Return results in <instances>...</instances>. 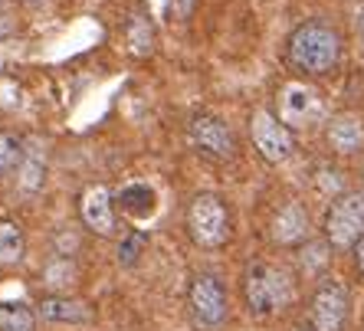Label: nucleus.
<instances>
[{
  "instance_id": "nucleus-16",
  "label": "nucleus",
  "mask_w": 364,
  "mask_h": 331,
  "mask_svg": "<svg viewBox=\"0 0 364 331\" xmlns=\"http://www.w3.org/2000/svg\"><path fill=\"white\" fill-rule=\"evenodd\" d=\"M0 331H36V318L23 302H3L0 305Z\"/></svg>"
},
{
  "instance_id": "nucleus-12",
  "label": "nucleus",
  "mask_w": 364,
  "mask_h": 331,
  "mask_svg": "<svg viewBox=\"0 0 364 331\" xmlns=\"http://www.w3.org/2000/svg\"><path fill=\"white\" fill-rule=\"evenodd\" d=\"M305 233H308V217L299 204H286L282 210L276 213L273 220V240L276 243H299L305 240Z\"/></svg>"
},
{
  "instance_id": "nucleus-22",
  "label": "nucleus",
  "mask_w": 364,
  "mask_h": 331,
  "mask_svg": "<svg viewBox=\"0 0 364 331\" xmlns=\"http://www.w3.org/2000/svg\"><path fill=\"white\" fill-rule=\"evenodd\" d=\"M171 10L178 16H187L191 10H194V0H171Z\"/></svg>"
},
{
  "instance_id": "nucleus-6",
  "label": "nucleus",
  "mask_w": 364,
  "mask_h": 331,
  "mask_svg": "<svg viewBox=\"0 0 364 331\" xmlns=\"http://www.w3.org/2000/svg\"><path fill=\"white\" fill-rule=\"evenodd\" d=\"M325 115L321 106V95L305 82H289L279 92V121L292 125V128H305V125H315Z\"/></svg>"
},
{
  "instance_id": "nucleus-10",
  "label": "nucleus",
  "mask_w": 364,
  "mask_h": 331,
  "mask_svg": "<svg viewBox=\"0 0 364 331\" xmlns=\"http://www.w3.org/2000/svg\"><path fill=\"white\" fill-rule=\"evenodd\" d=\"M82 220L89 230H95L99 236H112V230H115V217H112V197L102 184H95L89 187L86 194H82Z\"/></svg>"
},
{
  "instance_id": "nucleus-7",
  "label": "nucleus",
  "mask_w": 364,
  "mask_h": 331,
  "mask_svg": "<svg viewBox=\"0 0 364 331\" xmlns=\"http://www.w3.org/2000/svg\"><path fill=\"white\" fill-rule=\"evenodd\" d=\"M191 312L200 328H217L227 318V292L213 275H200L191 286Z\"/></svg>"
},
{
  "instance_id": "nucleus-18",
  "label": "nucleus",
  "mask_w": 364,
  "mask_h": 331,
  "mask_svg": "<svg viewBox=\"0 0 364 331\" xmlns=\"http://www.w3.org/2000/svg\"><path fill=\"white\" fill-rule=\"evenodd\" d=\"M23 256V230L10 220H0V262H16Z\"/></svg>"
},
{
  "instance_id": "nucleus-14",
  "label": "nucleus",
  "mask_w": 364,
  "mask_h": 331,
  "mask_svg": "<svg viewBox=\"0 0 364 331\" xmlns=\"http://www.w3.org/2000/svg\"><path fill=\"white\" fill-rule=\"evenodd\" d=\"M119 204L128 217L145 220V217H151L154 213V191L148 187V184H128V187H121L119 191Z\"/></svg>"
},
{
  "instance_id": "nucleus-15",
  "label": "nucleus",
  "mask_w": 364,
  "mask_h": 331,
  "mask_svg": "<svg viewBox=\"0 0 364 331\" xmlns=\"http://www.w3.org/2000/svg\"><path fill=\"white\" fill-rule=\"evenodd\" d=\"M43 174H46V154L40 151V141H30V151H23V161H20V187L36 191L43 184Z\"/></svg>"
},
{
  "instance_id": "nucleus-4",
  "label": "nucleus",
  "mask_w": 364,
  "mask_h": 331,
  "mask_svg": "<svg viewBox=\"0 0 364 331\" xmlns=\"http://www.w3.org/2000/svg\"><path fill=\"white\" fill-rule=\"evenodd\" d=\"M325 233L341 249L358 246V240L364 236V194L361 191H351V194L335 200L332 210H328V220H325Z\"/></svg>"
},
{
  "instance_id": "nucleus-20",
  "label": "nucleus",
  "mask_w": 364,
  "mask_h": 331,
  "mask_svg": "<svg viewBox=\"0 0 364 331\" xmlns=\"http://www.w3.org/2000/svg\"><path fill=\"white\" fill-rule=\"evenodd\" d=\"M73 279H76V266H73L69 259H56V262L46 269V286H53V289H66Z\"/></svg>"
},
{
  "instance_id": "nucleus-17",
  "label": "nucleus",
  "mask_w": 364,
  "mask_h": 331,
  "mask_svg": "<svg viewBox=\"0 0 364 331\" xmlns=\"http://www.w3.org/2000/svg\"><path fill=\"white\" fill-rule=\"evenodd\" d=\"M125 36H128V46L135 56H148L154 49V30L145 16H132L128 27H125Z\"/></svg>"
},
{
  "instance_id": "nucleus-1",
  "label": "nucleus",
  "mask_w": 364,
  "mask_h": 331,
  "mask_svg": "<svg viewBox=\"0 0 364 331\" xmlns=\"http://www.w3.org/2000/svg\"><path fill=\"white\" fill-rule=\"evenodd\" d=\"M341 56V40L328 23H302L289 40V60L302 73H328Z\"/></svg>"
},
{
  "instance_id": "nucleus-13",
  "label": "nucleus",
  "mask_w": 364,
  "mask_h": 331,
  "mask_svg": "<svg viewBox=\"0 0 364 331\" xmlns=\"http://www.w3.org/2000/svg\"><path fill=\"white\" fill-rule=\"evenodd\" d=\"M40 315L46 321H62V325H82L89 321V308L76 299H60V295H49L40 302Z\"/></svg>"
},
{
  "instance_id": "nucleus-8",
  "label": "nucleus",
  "mask_w": 364,
  "mask_h": 331,
  "mask_svg": "<svg viewBox=\"0 0 364 331\" xmlns=\"http://www.w3.org/2000/svg\"><path fill=\"white\" fill-rule=\"evenodd\" d=\"M348 318V295L338 282H325L312 299V331H341Z\"/></svg>"
},
{
  "instance_id": "nucleus-2",
  "label": "nucleus",
  "mask_w": 364,
  "mask_h": 331,
  "mask_svg": "<svg viewBox=\"0 0 364 331\" xmlns=\"http://www.w3.org/2000/svg\"><path fill=\"white\" fill-rule=\"evenodd\" d=\"M289 299H292V279H289L286 269L266 266V262L250 269V275H246V305L256 318L276 315L282 305H289Z\"/></svg>"
},
{
  "instance_id": "nucleus-21",
  "label": "nucleus",
  "mask_w": 364,
  "mask_h": 331,
  "mask_svg": "<svg viewBox=\"0 0 364 331\" xmlns=\"http://www.w3.org/2000/svg\"><path fill=\"white\" fill-rule=\"evenodd\" d=\"M20 161H23V151H20V145H16L14 138L0 135V174H7V171L20 167Z\"/></svg>"
},
{
  "instance_id": "nucleus-19",
  "label": "nucleus",
  "mask_w": 364,
  "mask_h": 331,
  "mask_svg": "<svg viewBox=\"0 0 364 331\" xmlns=\"http://www.w3.org/2000/svg\"><path fill=\"white\" fill-rule=\"evenodd\" d=\"M141 249H145V233H141V230H132V233L121 236V243H119V262L121 266H135L138 256H141Z\"/></svg>"
},
{
  "instance_id": "nucleus-3",
  "label": "nucleus",
  "mask_w": 364,
  "mask_h": 331,
  "mask_svg": "<svg viewBox=\"0 0 364 331\" xmlns=\"http://www.w3.org/2000/svg\"><path fill=\"white\" fill-rule=\"evenodd\" d=\"M187 230L197 246H220V243L230 236V217H227V207L210 194H200L191 210H187Z\"/></svg>"
},
{
  "instance_id": "nucleus-9",
  "label": "nucleus",
  "mask_w": 364,
  "mask_h": 331,
  "mask_svg": "<svg viewBox=\"0 0 364 331\" xmlns=\"http://www.w3.org/2000/svg\"><path fill=\"white\" fill-rule=\"evenodd\" d=\"M191 141H194V148L200 154L217 158V161H227L230 154H233V135H230V128L220 119H213V115H197V119L191 121Z\"/></svg>"
},
{
  "instance_id": "nucleus-11",
  "label": "nucleus",
  "mask_w": 364,
  "mask_h": 331,
  "mask_svg": "<svg viewBox=\"0 0 364 331\" xmlns=\"http://www.w3.org/2000/svg\"><path fill=\"white\" fill-rule=\"evenodd\" d=\"M328 141H332L335 151H341V154H354V151L364 145V125L358 115H335L332 125H328Z\"/></svg>"
},
{
  "instance_id": "nucleus-5",
  "label": "nucleus",
  "mask_w": 364,
  "mask_h": 331,
  "mask_svg": "<svg viewBox=\"0 0 364 331\" xmlns=\"http://www.w3.org/2000/svg\"><path fill=\"white\" fill-rule=\"evenodd\" d=\"M250 135H253L256 151L266 158V161H273V164L286 161L289 154H292V148H295L292 132L276 119L273 112H266V108H256V112H253V119H250Z\"/></svg>"
},
{
  "instance_id": "nucleus-23",
  "label": "nucleus",
  "mask_w": 364,
  "mask_h": 331,
  "mask_svg": "<svg viewBox=\"0 0 364 331\" xmlns=\"http://www.w3.org/2000/svg\"><path fill=\"white\" fill-rule=\"evenodd\" d=\"M354 259H358V269L364 272V236L358 240V246H354Z\"/></svg>"
}]
</instances>
